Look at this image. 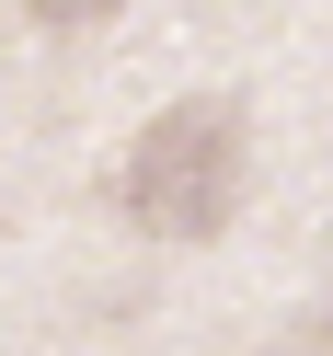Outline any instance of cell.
Listing matches in <instances>:
<instances>
[{
    "mask_svg": "<svg viewBox=\"0 0 333 356\" xmlns=\"http://www.w3.org/2000/svg\"><path fill=\"white\" fill-rule=\"evenodd\" d=\"M35 24H104V12H115V0H24Z\"/></svg>",
    "mask_w": 333,
    "mask_h": 356,
    "instance_id": "2",
    "label": "cell"
},
{
    "mask_svg": "<svg viewBox=\"0 0 333 356\" xmlns=\"http://www.w3.org/2000/svg\"><path fill=\"white\" fill-rule=\"evenodd\" d=\"M322 356H333V333H322Z\"/></svg>",
    "mask_w": 333,
    "mask_h": 356,
    "instance_id": "3",
    "label": "cell"
},
{
    "mask_svg": "<svg viewBox=\"0 0 333 356\" xmlns=\"http://www.w3.org/2000/svg\"><path fill=\"white\" fill-rule=\"evenodd\" d=\"M115 207L138 218L149 241H218L230 207H241V104L230 92L172 104V115L115 161Z\"/></svg>",
    "mask_w": 333,
    "mask_h": 356,
    "instance_id": "1",
    "label": "cell"
}]
</instances>
